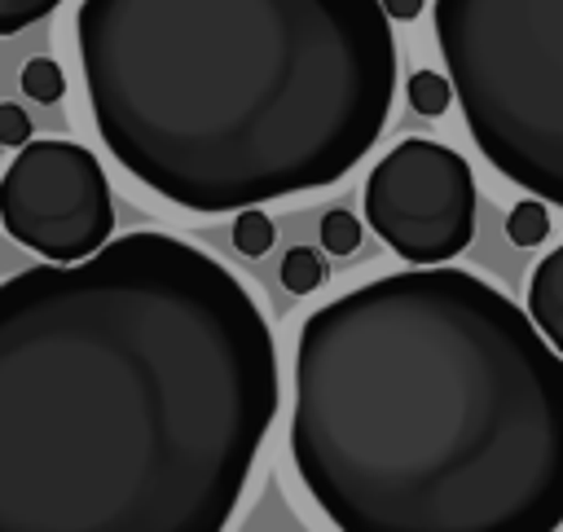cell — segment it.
I'll use <instances>...</instances> for the list:
<instances>
[{
	"label": "cell",
	"instance_id": "1",
	"mask_svg": "<svg viewBox=\"0 0 563 532\" xmlns=\"http://www.w3.org/2000/svg\"><path fill=\"white\" fill-rule=\"evenodd\" d=\"M273 413L255 295L172 233L0 286V532H220Z\"/></svg>",
	"mask_w": 563,
	"mask_h": 532
},
{
	"label": "cell",
	"instance_id": "2",
	"mask_svg": "<svg viewBox=\"0 0 563 532\" xmlns=\"http://www.w3.org/2000/svg\"><path fill=\"white\" fill-rule=\"evenodd\" d=\"M290 462L339 532H554L563 352L466 268L365 281L299 325Z\"/></svg>",
	"mask_w": 563,
	"mask_h": 532
},
{
	"label": "cell",
	"instance_id": "3",
	"mask_svg": "<svg viewBox=\"0 0 563 532\" xmlns=\"http://www.w3.org/2000/svg\"><path fill=\"white\" fill-rule=\"evenodd\" d=\"M387 18L383 0H84L92 128L128 176L198 215L325 189L391 119Z\"/></svg>",
	"mask_w": 563,
	"mask_h": 532
},
{
	"label": "cell",
	"instance_id": "4",
	"mask_svg": "<svg viewBox=\"0 0 563 532\" xmlns=\"http://www.w3.org/2000/svg\"><path fill=\"white\" fill-rule=\"evenodd\" d=\"M431 22L479 154L563 207V0H435Z\"/></svg>",
	"mask_w": 563,
	"mask_h": 532
},
{
	"label": "cell",
	"instance_id": "5",
	"mask_svg": "<svg viewBox=\"0 0 563 532\" xmlns=\"http://www.w3.org/2000/svg\"><path fill=\"white\" fill-rule=\"evenodd\" d=\"M4 233L53 264L101 251L114 233V198L97 154L79 141H26L0 180Z\"/></svg>",
	"mask_w": 563,
	"mask_h": 532
},
{
	"label": "cell",
	"instance_id": "6",
	"mask_svg": "<svg viewBox=\"0 0 563 532\" xmlns=\"http://www.w3.org/2000/svg\"><path fill=\"white\" fill-rule=\"evenodd\" d=\"M365 220L405 264H449L475 237L471 163L427 136L396 141L365 176Z\"/></svg>",
	"mask_w": 563,
	"mask_h": 532
},
{
	"label": "cell",
	"instance_id": "7",
	"mask_svg": "<svg viewBox=\"0 0 563 532\" xmlns=\"http://www.w3.org/2000/svg\"><path fill=\"white\" fill-rule=\"evenodd\" d=\"M528 312L541 325V334L563 352V246H554L528 281Z\"/></svg>",
	"mask_w": 563,
	"mask_h": 532
},
{
	"label": "cell",
	"instance_id": "8",
	"mask_svg": "<svg viewBox=\"0 0 563 532\" xmlns=\"http://www.w3.org/2000/svg\"><path fill=\"white\" fill-rule=\"evenodd\" d=\"M405 92H409V106L418 114H427V119H440L453 106V97H457L453 92V79L440 75V70H413L409 84H405Z\"/></svg>",
	"mask_w": 563,
	"mask_h": 532
},
{
	"label": "cell",
	"instance_id": "9",
	"mask_svg": "<svg viewBox=\"0 0 563 532\" xmlns=\"http://www.w3.org/2000/svg\"><path fill=\"white\" fill-rule=\"evenodd\" d=\"M277 277H282V286H286L290 295H308V290H317V286L325 281V259H321L312 246H290V251L282 255Z\"/></svg>",
	"mask_w": 563,
	"mask_h": 532
},
{
	"label": "cell",
	"instance_id": "10",
	"mask_svg": "<svg viewBox=\"0 0 563 532\" xmlns=\"http://www.w3.org/2000/svg\"><path fill=\"white\" fill-rule=\"evenodd\" d=\"M22 92L40 106H53L66 97V70L53 62V57H31L22 66Z\"/></svg>",
	"mask_w": 563,
	"mask_h": 532
},
{
	"label": "cell",
	"instance_id": "11",
	"mask_svg": "<svg viewBox=\"0 0 563 532\" xmlns=\"http://www.w3.org/2000/svg\"><path fill=\"white\" fill-rule=\"evenodd\" d=\"M506 237H510L515 246H541V242L550 237V211L541 207V198L510 207V215H506Z\"/></svg>",
	"mask_w": 563,
	"mask_h": 532
},
{
	"label": "cell",
	"instance_id": "12",
	"mask_svg": "<svg viewBox=\"0 0 563 532\" xmlns=\"http://www.w3.org/2000/svg\"><path fill=\"white\" fill-rule=\"evenodd\" d=\"M317 237H321V246L330 255H352L361 246V220L352 211H343V207H330L317 220Z\"/></svg>",
	"mask_w": 563,
	"mask_h": 532
},
{
	"label": "cell",
	"instance_id": "13",
	"mask_svg": "<svg viewBox=\"0 0 563 532\" xmlns=\"http://www.w3.org/2000/svg\"><path fill=\"white\" fill-rule=\"evenodd\" d=\"M233 246L242 251V255H264L268 246H273V220L260 211V207H242L238 215H233Z\"/></svg>",
	"mask_w": 563,
	"mask_h": 532
},
{
	"label": "cell",
	"instance_id": "14",
	"mask_svg": "<svg viewBox=\"0 0 563 532\" xmlns=\"http://www.w3.org/2000/svg\"><path fill=\"white\" fill-rule=\"evenodd\" d=\"M62 0H0V35H18L22 26L48 18Z\"/></svg>",
	"mask_w": 563,
	"mask_h": 532
},
{
	"label": "cell",
	"instance_id": "15",
	"mask_svg": "<svg viewBox=\"0 0 563 532\" xmlns=\"http://www.w3.org/2000/svg\"><path fill=\"white\" fill-rule=\"evenodd\" d=\"M26 141H31V119H26V110L13 106V101H0V145L22 149Z\"/></svg>",
	"mask_w": 563,
	"mask_h": 532
},
{
	"label": "cell",
	"instance_id": "16",
	"mask_svg": "<svg viewBox=\"0 0 563 532\" xmlns=\"http://www.w3.org/2000/svg\"><path fill=\"white\" fill-rule=\"evenodd\" d=\"M383 4H387V13L400 18V22H413V18L422 13V0H383Z\"/></svg>",
	"mask_w": 563,
	"mask_h": 532
}]
</instances>
